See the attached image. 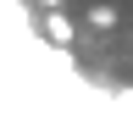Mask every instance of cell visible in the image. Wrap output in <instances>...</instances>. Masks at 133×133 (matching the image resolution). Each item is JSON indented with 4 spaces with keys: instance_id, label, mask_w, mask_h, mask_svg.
I'll use <instances>...</instances> for the list:
<instances>
[{
    "instance_id": "obj_1",
    "label": "cell",
    "mask_w": 133,
    "mask_h": 133,
    "mask_svg": "<svg viewBox=\"0 0 133 133\" xmlns=\"http://www.w3.org/2000/svg\"><path fill=\"white\" fill-rule=\"evenodd\" d=\"M44 33H50V44H72V39H78V22H72L61 6H44Z\"/></svg>"
},
{
    "instance_id": "obj_2",
    "label": "cell",
    "mask_w": 133,
    "mask_h": 133,
    "mask_svg": "<svg viewBox=\"0 0 133 133\" xmlns=\"http://www.w3.org/2000/svg\"><path fill=\"white\" fill-rule=\"evenodd\" d=\"M116 17H122L116 6H89V28H100V33H111V28H116Z\"/></svg>"
}]
</instances>
